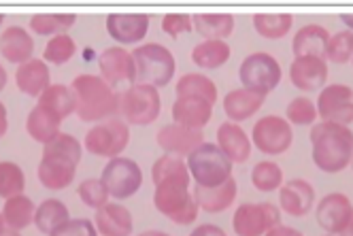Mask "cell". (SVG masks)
Listing matches in <instances>:
<instances>
[{"label": "cell", "mask_w": 353, "mask_h": 236, "mask_svg": "<svg viewBox=\"0 0 353 236\" xmlns=\"http://www.w3.org/2000/svg\"><path fill=\"white\" fill-rule=\"evenodd\" d=\"M39 98H41L39 100L41 107H47L49 111H54L60 119L77 111V96H74L72 88H68V86H49Z\"/></svg>", "instance_id": "32"}, {"label": "cell", "mask_w": 353, "mask_h": 236, "mask_svg": "<svg viewBox=\"0 0 353 236\" xmlns=\"http://www.w3.org/2000/svg\"><path fill=\"white\" fill-rule=\"evenodd\" d=\"M266 96L260 92H254L249 88H239L225 94L223 98V113L228 115L234 124L254 117L264 104Z\"/></svg>", "instance_id": "21"}, {"label": "cell", "mask_w": 353, "mask_h": 236, "mask_svg": "<svg viewBox=\"0 0 353 236\" xmlns=\"http://www.w3.org/2000/svg\"><path fill=\"white\" fill-rule=\"evenodd\" d=\"M327 43H330V32L319 23H309L302 26L296 32L292 51L294 58H319L325 60L327 54Z\"/></svg>", "instance_id": "18"}, {"label": "cell", "mask_w": 353, "mask_h": 236, "mask_svg": "<svg viewBox=\"0 0 353 236\" xmlns=\"http://www.w3.org/2000/svg\"><path fill=\"white\" fill-rule=\"evenodd\" d=\"M107 30L111 39L121 45H132L145 39L149 30V15L145 13H113L107 17Z\"/></svg>", "instance_id": "16"}, {"label": "cell", "mask_w": 353, "mask_h": 236, "mask_svg": "<svg viewBox=\"0 0 353 236\" xmlns=\"http://www.w3.org/2000/svg\"><path fill=\"white\" fill-rule=\"evenodd\" d=\"M194 198H196L198 206L205 208L207 213H221L236 198V181L230 177L228 181H223L221 186H215V188L196 186L194 188Z\"/></svg>", "instance_id": "26"}, {"label": "cell", "mask_w": 353, "mask_h": 236, "mask_svg": "<svg viewBox=\"0 0 353 236\" xmlns=\"http://www.w3.org/2000/svg\"><path fill=\"white\" fill-rule=\"evenodd\" d=\"M341 21L347 26V30H353V13H343L341 15Z\"/></svg>", "instance_id": "50"}, {"label": "cell", "mask_w": 353, "mask_h": 236, "mask_svg": "<svg viewBox=\"0 0 353 236\" xmlns=\"http://www.w3.org/2000/svg\"><path fill=\"white\" fill-rule=\"evenodd\" d=\"M294 17L290 13H258L254 15V26L264 39H283L292 30Z\"/></svg>", "instance_id": "35"}, {"label": "cell", "mask_w": 353, "mask_h": 236, "mask_svg": "<svg viewBox=\"0 0 353 236\" xmlns=\"http://www.w3.org/2000/svg\"><path fill=\"white\" fill-rule=\"evenodd\" d=\"M15 83L19 92H23L26 96H41L49 88V68L45 66L43 60L32 58L19 64L15 72Z\"/></svg>", "instance_id": "27"}, {"label": "cell", "mask_w": 353, "mask_h": 236, "mask_svg": "<svg viewBox=\"0 0 353 236\" xmlns=\"http://www.w3.org/2000/svg\"><path fill=\"white\" fill-rule=\"evenodd\" d=\"M96 230L103 236H130L134 222L132 213L121 204H105L96 211Z\"/></svg>", "instance_id": "25"}, {"label": "cell", "mask_w": 353, "mask_h": 236, "mask_svg": "<svg viewBox=\"0 0 353 236\" xmlns=\"http://www.w3.org/2000/svg\"><path fill=\"white\" fill-rule=\"evenodd\" d=\"M313 162L323 173H341L353 157V132L349 126L319 121L311 130Z\"/></svg>", "instance_id": "1"}, {"label": "cell", "mask_w": 353, "mask_h": 236, "mask_svg": "<svg viewBox=\"0 0 353 236\" xmlns=\"http://www.w3.org/2000/svg\"><path fill=\"white\" fill-rule=\"evenodd\" d=\"M5 86H7V70L0 66V92L5 90Z\"/></svg>", "instance_id": "52"}, {"label": "cell", "mask_w": 353, "mask_h": 236, "mask_svg": "<svg viewBox=\"0 0 353 236\" xmlns=\"http://www.w3.org/2000/svg\"><path fill=\"white\" fill-rule=\"evenodd\" d=\"M134 64H137V83L151 86V88H164L174 77V56L170 49L160 43H145L134 49Z\"/></svg>", "instance_id": "5"}, {"label": "cell", "mask_w": 353, "mask_h": 236, "mask_svg": "<svg viewBox=\"0 0 353 236\" xmlns=\"http://www.w3.org/2000/svg\"><path fill=\"white\" fill-rule=\"evenodd\" d=\"M3 21H5V15H3V13H0V23H3Z\"/></svg>", "instance_id": "56"}, {"label": "cell", "mask_w": 353, "mask_h": 236, "mask_svg": "<svg viewBox=\"0 0 353 236\" xmlns=\"http://www.w3.org/2000/svg\"><path fill=\"white\" fill-rule=\"evenodd\" d=\"M100 181L105 183L109 196L123 200V198L134 196L141 190L143 173L134 160L117 155V157H113V160H109V164L103 168V177H100Z\"/></svg>", "instance_id": "9"}, {"label": "cell", "mask_w": 353, "mask_h": 236, "mask_svg": "<svg viewBox=\"0 0 353 236\" xmlns=\"http://www.w3.org/2000/svg\"><path fill=\"white\" fill-rule=\"evenodd\" d=\"M254 143L262 153L268 155H281L292 147L294 132H292V124L285 117L279 115H266L254 126Z\"/></svg>", "instance_id": "11"}, {"label": "cell", "mask_w": 353, "mask_h": 236, "mask_svg": "<svg viewBox=\"0 0 353 236\" xmlns=\"http://www.w3.org/2000/svg\"><path fill=\"white\" fill-rule=\"evenodd\" d=\"M351 58H353V30H343L330 37L325 60H330L334 64H345Z\"/></svg>", "instance_id": "42"}, {"label": "cell", "mask_w": 353, "mask_h": 236, "mask_svg": "<svg viewBox=\"0 0 353 236\" xmlns=\"http://www.w3.org/2000/svg\"><path fill=\"white\" fill-rule=\"evenodd\" d=\"M154 206L170 222L188 226L198 217V202L190 194V177H168L156 183Z\"/></svg>", "instance_id": "3"}, {"label": "cell", "mask_w": 353, "mask_h": 236, "mask_svg": "<svg viewBox=\"0 0 353 236\" xmlns=\"http://www.w3.org/2000/svg\"><path fill=\"white\" fill-rule=\"evenodd\" d=\"M45 155H60V157H66V160L79 164L81 162V145L79 141L70 137V135H58L54 141H49L45 145Z\"/></svg>", "instance_id": "41"}, {"label": "cell", "mask_w": 353, "mask_h": 236, "mask_svg": "<svg viewBox=\"0 0 353 236\" xmlns=\"http://www.w3.org/2000/svg\"><path fill=\"white\" fill-rule=\"evenodd\" d=\"M339 236H353V215H351V219H349V224H347V228L339 234Z\"/></svg>", "instance_id": "53"}, {"label": "cell", "mask_w": 353, "mask_h": 236, "mask_svg": "<svg viewBox=\"0 0 353 236\" xmlns=\"http://www.w3.org/2000/svg\"><path fill=\"white\" fill-rule=\"evenodd\" d=\"M74 175H77V164L60 155H45L39 164V181L47 190H64L68 188Z\"/></svg>", "instance_id": "19"}, {"label": "cell", "mask_w": 353, "mask_h": 236, "mask_svg": "<svg viewBox=\"0 0 353 236\" xmlns=\"http://www.w3.org/2000/svg\"><path fill=\"white\" fill-rule=\"evenodd\" d=\"M239 77L243 88L266 96L281 83V66L276 62V58L260 51V54H251L241 62Z\"/></svg>", "instance_id": "8"}, {"label": "cell", "mask_w": 353, "mask_h": 236, "mask_svg": "<svg viewBox=\"0 0 353 236\" xmlns=\"http://www.w3.org/2000/svg\"><path fill=\"white\" fill-rule=\"evenodd\" d=\"M74 51H77L74 41L68 35H58V37H54L52 41L47 43V47L43 51V58L47 62L60 66V64H66L74 56Z\"/></svg>", "instance_id": "40"}, {"label": "cell", "mask_w": 353, "mask_h": 236, "mask_svg": "<svg viewBox=\"0 0 353 236\" xmlns=\"http://www.w3.org/2000/svg\"><path fill=\"white\" fill-rule=\"evenodd\" d=\"M5 226V219H3V213H0V228H3Z\"/></svg>", "instance_id": "55"}, {"label": "cell", "mask_w": 353, "mask_h": 236, "mask_svg": "<svg viewBox=\"0 0 353 236\" xmlns=\"http://www.w3.org/2000/svg\"><path fill=\"white\" fill-rule=\"evenodd\" d=\"M79 198L83 200L85 206L90 208H103L105 204H109V192L105 188V183L100 179H88L79 186Z\"/></svg>", "instance_id": "43"}, {"label": "cell", "mask_w": 353, "mask_h": 236, "mask_svg": "<svg viewBox=\"0 0 353 236\" xmlns=\"http://www.w3.org/2000/svg\"><path fill=\"white\" fill-rule=\"evenodd\" d=\"M351 215H353V204L341 192L323 196L321 202L317 204V211H315L317 224L332 236H339L347 228Z\"/></svg>", "instance_id": "14"}, {"label": "cell", "mask_w": 353, "mask_h": 236, "mask_svg": "<svg viewBox=\"0 0 353 236\" xmlns=\"http://www.w3.org/2000/svg\"><path fill=\"white\" fill-rule=\"evenodd\" d=\"M34 41L32 37L21 28V26H9L0 35V54L11 64H23L32 60Z\"/></svg>", "instance_id": "24"}, {"label": "cell", "mask_w": 353, "mask_h": 236, "mask_svg": "<svg viewBox=\"0 0 353 236\" xmlns=\"http://www.w3.org/2000/svg\"><path fill=\"white\" fill-rule=\"evenodd\" d=\"M315 202V190L305 179H292L279 192V204L292 217H305Z\"/></svg>", "instance_id": "17"}, {"label": "cell", "mask_w": 353, "mask_h": 236, "mask_svg": "<svg viewBox=\"0 0 353 236\" xmlns=\"http://www.w3.org/2000/svg\"><path fill=\"white\" fill-rule=\"evenodd\" d=\"M162 30L176 39L183 32H192L194 30V21H192V15H185V13H168L164 19H162Z\"/></svg>", "instance_id": "45"}, {"label": "cell", "mask_w": 353, "mask_h": 236, "mask_svg": "<svg viewBox=\"0 0 353 236\" xmlns=\"http://www.w3.org/2000/svg\"><path fill=\"white\" fill-rule=\"evenodd\" d=\"M64 119H60L54 111H49L47 107H37L30 111L28 115V121H26V130L28 135L37 141V143H43L47 145L49 141H54L58 135H60V126H62Z\"/></svg>", "instance_id": "28"}, {"label": "cell", "mask_w": 353, "mask_h": 236, "mask_svg": "<svg viewBox=\"0 0 353 236\" xmlns=\"http://www.w3.org/2000/svg\"><path fill=\"white\" fill-rule=\"evenodd\" d=\"M130 143V128L123 119L111 117L100 121L85 135V149L100 157H117Z\"/></svg>", "instance_id": "7"}, {"label": "cell", "mask_w": 353, "mask_h": 236, "mask_svg": "<svg viewBox=\"0 0 353 236\" xmlns=\"http://www.w3.org/2000/svg\"><path fill=\"white\" fill-rule=\"evenodd\" d=\"M26 188V177L15 162H0V198L19 196Z\"/></svg>", "instance_id": "37"}, {"label": "cell", "mask_w": 353, "mask_h": 236, "mask_svg": "<svg viewBox=\"0 0 353 236\" xmlns=\"http://www.w3.org/2000/svg\"><path fill=\"white\" fill-rule=\"evenodd\" d=\"M264 236H302V232H298L296 228H290V226H274L272 230H268Z\"/></svg>", "instance_id": "48"}, {"label": "cell", "mask_w": 353, "mask_h": 236, "mask_svg": "<svg viewBox=\"0 0 353 236\" xmlns=\"http://www.w3.org/2000/svg\"><path fill=\"white\" fill-rule=\"evenodd\" d=\"M194 28L207 41H223L234 30V15L230 13H198L192 17Z\"/></svg>", "instance_id": "29"}, {"label": "cell", "mask_w": 353, "mask_h": 236, "mask_svg": "<svg viewBox=\"0 0 353 236\" xmlns=\"http://www.w3.org/2000/svg\"><path fill=\"white\" fill-rule=\"evenodd\" d=\"M176 96L179 98H200V100H207L209 104H215L217 86L207 75L188 72L179 79V83H176Z\"/></svg>", "instance_id": "30"}, {"label": "cell", "mask_w": 353, "mask_h": 236, "mask_svg": "<svg viewBox=\"0 0 353 236\" xmlns=\"http://www.w3.org/2000/svg\"><path fill=\"white\" fill-rule=\"evenodd\" d=\"M7 128H9V119H7V107L0 102V139L7 135Z\"/></svg>", "instance_id": "49"}, {"label": "cell", "mask_w": 353, "mask_h": 236, "mask_svg": "<svg viewBox=\"0 0 353 236\" xmlns=\"http://www.w3.org/2000/svg\"><path fill=\"white\" fill-rule=\"evenodd\" d=\"M162 100L160 92L151 86L134 83L119 94V113L125 117V124L132 126H149L160 115Z\"/></svg>", "instance_id": "6"}, {"label": "cell", "mask_w": 353, "mask_h": 236, "mask_svg": "<svg viewBox=\"0 0 353 236\" xmlns=\"http://www.w3.org/2000/svg\"><path fill=\"white\" fill-rule=\"evenodd\" d=\"M351 164H353V157H351Z\"/></svg>", "instance_id": "57"}, {"label": "cell", "mask_w": 353, "mask_h": 236, "mask_svg": "<svg viewBox=\"0 0 353 236\" xmlns=\"http://www.w3.org/2000/svg\"><path fill=\"white\" fill-rule=\"evenodd\" d=\"M190 236H228L219 226H213V224H203L198 226Z\"/></svg>", "instance_id": "47"}, {"label": "cell", "mask_w": 353, "mask_h": 236, "mask_svg": "<svg viewBox=\"0 0 353 236\" xmlns=\"http://www.w3.org/2000/svg\"><path fill=\"white\" fill-rule=\"evenodd\" d=\"M217 147L230 157V162H247L251 155V141L245 135V130L234 124V121H225L217 130Z\"/></svg>", "instance_id": "22"}, {"label": "cell", "mask_w": 353, "mask_h": 236, "mask_svg": "<svg viewBox=\"0 0 353 236\" xmlns=\"http://www.w3.org/2000/svg\"><path fill=\"white\" fill-rule=\"evenodd\" d=\"M290 79L302 92L319 90L327 81V62L319 58H294L290 66Z\"/></svg>", "instance_id": "20"}, {"label": "cell", "mask_w": 353, "mask_h": 236, "mask_svg": "<svg viewBox=\"0 0 353 236\" xmlns=\"http://www.w3.org/2000/svg\"><path fill=\"white\" fill-rule=\"evenodd\" d=\"M288 121L296 124V126H309L313 124L319 115H317V107L309 100V98H294L288 104Z\"/></svg>", "instance_id": "44"}, {"label": "cell", "mask_w": 353, "mask_h": 236, "mask_svg": "<svg viewBox=\"0 0 353 236\" xmlns=\"http://www.w3.org/2000/svg\"><path fill=\"white\" fill-rule=\"evenodd\" d=\"M77 21V15L72 13H41V15H32L30 19V28L41 35V37H49V35H66V30L70 28V26Z\"/></svg>", "instance_id": "36"}, {"label": "cell", "mask_w": 353, "mask_h": 236, "mask_svg": "<svg viewBox=\"0 0 353 236\" xmlns=\"http://www.w3.org/2000/svg\"><path fill=\"white\" fill-rule=\"evenodd\" d=\"M317 115L321 121L349 126L353 121V90L341 83L323 88L317 98Z\"/></svg>", "instance_id": "12"}, {"label": "cell", "mask_w": 353, "mask_h": 236, "mask_svg": "<svg viewBox=\"0 0 353 236\" xmlns=\"http://www.w3.org/2000/svg\"><path fill=\"white\" fill-rule=\"evenodd\" d=\"M77 96V113L81 121H103L119 113V94L98 75H79L72 81Z\"/></svg>", "instance_id": "2"}, {"label": "cell", "mask_w": 353, "mask_h": 236, "mask_svg": "<svg viewBox=\"0 0 353 236\" xmlns=\"http://www.w3.org/2000/svg\"><path fill=\"white\" fill-rule=\"evenodd\" d=\"M213 117V104L200 98H176L172 104V119L185 128L203 130Z\"/></svg>", "instance_id": "23"}, {"label": "cell", "mask_w": 353, "mask_h": 236, "mask_svg": "<svg viewBox=\"0 0 353 236\" xmlns=\"http://www.w3.org/2000/svg\"><path fill=\"white\" fill-rule=\"evenodd\" d=\"M141 236H170V234H166V232H160V230H147V232H143Z\"/></svg>", "instance_id": "54"}, {"label": "cell", "mask_w": 353, "mask_h": 236, "mask_svg": "<svg viewBox=\"0 0 353 236\" xmlns=\"http://www.w3.org/2000/svg\"><path fill=\"white\" fill-rule=\"evenodd\" d=\"M49 236H98V230L90 219H68Z\"/></svg>", "instance_id": "46"}, {"label": "cell", "mask_w": 353, "mask_h": 236, "mask_svg": "<svg viewBox=\"0 0 353 236\" xmlns=\"http://www.w3.org/2000/svg\"><path fill=\"white\" fill-rule=\"evenodd\" d=\"M281 224L279 208L270 202H245L236 208L232 226L239 236H264L268 230Z\"/></svg>", "instance_id": "10"}, {"label": "cell", "mask_w": 353, "mask_h": 236, "mask_svg": "<svg viewBox=\"0 0 353 236\" xmlns=\"http://www.w3.org/2000/svg\"><path fill=\"white\" fill-rule=\"evenodd\" d=\"M0 236H21V234L17 230H13V228L3 226V228H0Z\"/></svg>", "instance_id": "51"}, {"label": "cell", "mask_w": 353, "mask_h": 236, "mask_svg": "<svg viewBox=\"0 0 353 236\" xmlns=\"http://www.w3.org/2000/svg\"><path fill=\"white\" fill-rule=\"evenodd\" d=\"M68 219H70L68 208L58 198H47L45 202H41V206L34 213V224L43 234H52L54 230H58Z\"/></svg>", "instance_id": "34"}, {"label": "cell", "mask_w": 353, "mask_h": 236, "mask_svg": "<svg viewBox=\"0 0 353 236\" xmlns=\"http://www.w3.org/2000/svg\"><path fill=\"white\" fill-rule=\"evenodd\" d=\"M188 170L196 186L215 188L232 177V162L217 145L203 143L188 155Z\"/></svg>", "instance_id": "4"}, {"label": "cell", "mask_w": 353, "mask_h": 236, "mask_svg": "<svg viewBox=\"0 0 353 236\" xmlns=\"http://www.w3.org/2000/svg\"><path fill=\"white\" fill-rule=\"evenodd\" d=\"M100 77L113 88L119 83H137V64L132 54H128L123 47H109L98 58Z\"/></svg>", "instance_id": "13"}, {"label": "cell", "mask_w": 353, "mask_h": 236, "mask_svg": "<svg viewBox=\"0 0 353 236\" xmlns=\"http://www.w3.org/2000/svg\"><path fill=\"white\" fill-rule=\"evenodd\" d=\"M205 143L203 130L185 128L181 124H166L158 132V145L170 155H190L196 147Z\"/></svg>", "instance_id": "15"}, {"label": "cell", "mask_w": 353, "mask_h": 236, "mask_svg": "<svg viewBox=\"0 0 353 236\" xmlns=\"http://www.w3.org/2000/svg\"><path fill=\"white\" fill-rule=\"evenodd\" d=\"M192 60L200 68H219L230 60V45L225 41H203L194 47Z\"/></svg>", "instance_id": "33"}, {"label": "cell", "mask_w": 353, "mask_h": 236, "mask_svg": "<svg viewBox=\"0 0 353 236\" xmlns=\"http://www.w3.org/2000/svg\"><path fill=\"white\" fill-rule=\"evenodd\" d=\"M168 177H190L188 162H183V157L166 153L154 162V168H151V179H154V183H160L162 179H168Z\"/></svg>", "instance_id": "39"}, {"label": "cell", "mask_w": 353, "mask_h": 236, "mask_svg": "<svg viewBox=\"0 0 353 236\" xmlns=\"http://www.w3.org/2000/svg\"><path fill=\"white\" fill-rule=\"evenodd\" d=\"M251 181L260 192H274L283 186V170L274 162H260L251 170Z\"/></svg>", "instance_id": "38"}, {"label": "cell", "mask_w": 353, "mask_h": 236, "mask_svg": "<svg viewBox=\"0 0 353 236\" xmlns=\"http://www.w3.org/2000/svg\"><path fill=\"white\" fill-rule=\"evenodd\" d=\"M0 213H3V219H5L7 228H13V230L19 232V230L28 228L34 222L37 206H34V202L28 196L19 194V196L9 198Z\"/></svg>", "instance_id": "31"}]
</instances>
